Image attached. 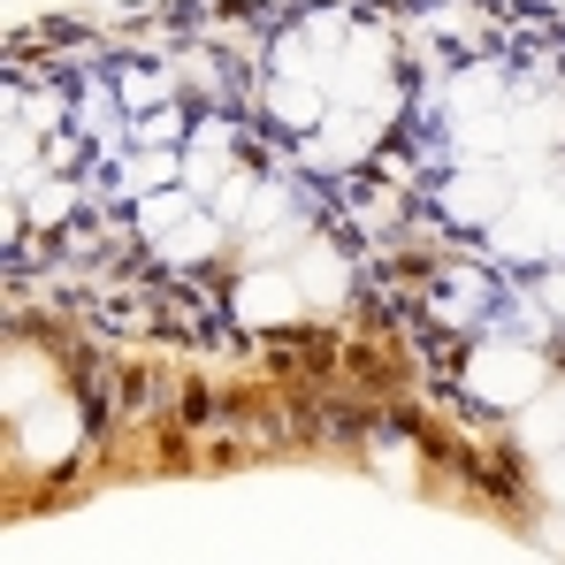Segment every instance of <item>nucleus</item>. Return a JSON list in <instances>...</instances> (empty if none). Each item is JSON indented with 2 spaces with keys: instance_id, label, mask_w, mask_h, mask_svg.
Segmentation results:
<instances>
[{
  "instance_id": "nucleus-1",
  "label": "nucleus",
  "mask_w": 565,
  "mask_h": 565,
  "mask_svg": "<svg viewBox=\"0 0 565 565\" xmlns=\"http://www.w3.org/2000/svg\"><path fill=\"white\" fill-rule=\"evenodd\" d=\"M473 375H481V390H504V397H512V390L535 382V360H481Z\"/></svg>"
},
{
  "instance_id": "nucleus-2",
  "label": "nucleus",
  "mask_w": 565,
  "mask_h": 565,
  "mask_svg": "<svg viewBox=\"0 0 565 565\" xmlns=\"http://www.w3.org/2000/svg\"><path fill=\"white\" fill-rule=\"evenodd\" d=\"M551 489H558V497H565V467H551Z\"/></svg>"
}]
</instances>
